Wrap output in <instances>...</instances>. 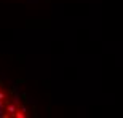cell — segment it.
Here are the masks:
<instances>
[{"label":"cell","instance_id":"obj_1","mask_svg":"<svg viewBox=\"0 0 123 118\" xmlns=\"http://www.w3.org/2000/svg\"><path fill=\"white\" fill-rule=\"evenodd\" d=\"M27 115L26 105L14 94V91L10 89L3 82H0V117L24 118Z\"/></svg>","mask_w":123,"mask_h":118}]
</instances>
